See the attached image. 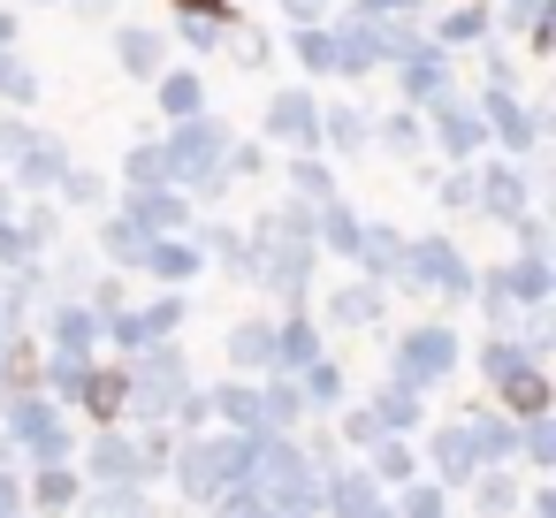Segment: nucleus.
Segmentation results:
<instances>
[{
	"label": "nucleus",
	"mask_w": 556,
	"mask_h": 518,
	"mask_svg": "<svg viewBox=\"0 0 556 518\" xmlns=\"http://www.w3.org/2000/svg\"><path fill=\"white\" fill-rule=\"evenodd\" d=\"M503 396H510V412H541V404H548V381H541V374H518Z\"/></svg>",
	"instance_id": "f03ea898"
},
{
	"label": "nucleus",
	"mask_w": 556,
	"mask_h": 518,
	"mask_svg": "<svg viewBox=\"0 0 556 518\" xmlns=\"http://www.w3.org/2000/svg\"><path fill=\"white\" fill-rule=\"evenodd\" d=\"M184 9H199V16H229V0H184Z\"/></svg>",
	"instance_id": "7ed1b4c3"
},
{
	"label": "nucleus",
	"mask_w": 556,
	"mask_h": 518,
	"mask_svg": "<svg viewBox=\"0 0 556 518\" xmlns=\"http://www.w3.org/2000/svg\"><path fill=\"white\" fill-rule=\"evenodd\" d=\"M85 404H92V419H115V412H123V374H100V381L85 389Z\"/></svg>",
	"instance_id": "f257e3e1"
}]
</instances>
